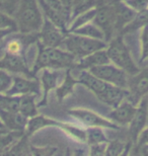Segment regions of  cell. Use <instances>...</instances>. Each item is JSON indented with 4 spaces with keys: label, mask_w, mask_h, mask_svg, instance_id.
I'll list each match as a JSON object with an SVG mask.
<instances>
[{
    "label": "cell",
    "mask_w": 148,
    "mask_h": 156,
    "mask_svg": "<svg viewBox=\"0 0 148 156\" xmlns=\"http://www.w3.org/2000/svg\"><path fill=\"white\" fill-rule=\"evenodd\" d=\"M0 30H12L18 32L15 18L4 12H0Z\"/></svg>",
    "instance_id": "obj_33"
},
{
    "label": "cell",
    "mask_w": 148,
    "mask_h": 156,
    "mask_svg": "<svg viewBox=\"0 0 148 156\" xmlns=\"http://www.w3.org/2000/svg\"><path fill=\"white\" fill-rule=\"evenodd\" d=\"M23 135L24 132H16V131H7L1 134L0 135V153L8 150Z\"/></svg>",
    "instance_id": "obj_28"
},
{
    "label": "cell",
    "mask_w": 148,
    "mask_h": 156,
    "mask_svg": "<svg viewBox=\"0 0 148 156\" xmlns=\"http://www.w3.org/2000/svg\"><path fill=\"white\" fill-rule=\"evenodd\" d=\"M65 156H72L71 155V150L69 148H67V151H66V155Z\"/></svg>",
    "instance_id": "obj_45"
},
{
    "label": "cell",
    "mask_w": 148,
    "mask_h": 156,
    "mask_svg": "<svg viewBox=\"0 0 148 156\" xmlns=\"http://www.w3.org/2000/svg\"><path fill=\"white\" fill-rule=\"evenodd\" d=\"M0 120L8 131L24 132L29 119L20 113H10L0 110Z\"/></svg>",
    "instance_id": "obj_18"
},
{
    "label": "cell",
    "mask_w": 148,
    "mask_h": 156,
    "mask_svg": "<svg viewBox=\"0 0 148 156\" xmlns=\"http://www.w3.org/2000/svg\"><path fill=\"white\" fill-rule=\"evenodd\" d=\"M27 156H33V155H31V152H29V153H27Z\"/></svg>",
    "instance_id": "obj_47"
},
{
    "label": "cell",
    "mask_w": 148,
    "mask_h": 156,
    "mask_svg": "<svg viewBox=\"0 0 148 156\" xmlns=\"http://www.w3.org/2000/svg\"><path fill=\"white\" fill-rule=\"evenodd\" d=\"M124 2L136 12L148 9V0H125Z\"/></svg>",
    "instance_id": "obj_36"
},
{
    "label": "cell",
    "mask_w": 148,
    "mask_h": 156,
    "mask_svg": "<svg viewBox=\"0 0 148 156\" xmlns=\"http://www.w3.org/2000/svg\"><path fill=\"white\" fill-rule=\"evenodd\" d=\"M106 146H108V143H100V144L90 145L89 156H106Z\"/></svg>",
    "instance_id": "obj_38"
},
{
    "label": "cell",
    "mask_w": 148,
    "mask_h": 156,
    "mask_svg": "<svg viewBox=\"0 0 148 156\" xmlns=\"http://www.w3.org/2000/svg\"><path fill=\"white\" fill-rule=\"evenodd\" d=\"M77 80L78 83L83 84L84 86H86L87 88L90 89L97 96V98L106 91V89L110 85V83L94 76L88 70H81V73L78 76Z\"/></svg>",
    "instance_id": "obj_16"
},
{
    "label": "cell",
    "mask_w": 148,
    "mask_h": 156,
    "mask_svg": "<svg viewBox=\"0 0 148 156\" xmlns=\"http://www.w3.org/2000/svg\"><path fill=\"white\" fill-rule=\"evenodd\" d=\"M131 141L124 143L120 140H114L108 143L106 156H128L132 147Z\"/></svg>",
    "instance_id": "obj_23"
},
{
    "label": "cell",
    "mask_w": 148,
    "mask_h": 156,
    "mask_svg": "<svg viewBox=\"0 0 148 156\" xmlns=\"http://www.w3.org/2000/svg\"><path fill=\"white\" fill-rule=\"evenodd\" d=\"M86 132V143L90 145L100 144V143H109V140L106 138L103 131V128L99 127H89L85 130Z\"/></svg>",
    "instance_id": "obj_29"
},
{
    "label": "cell",
    "mask_w": 148,
    "mask_h": 156,
    "mask_svg": "<svg viewBox=\"0 0 148 156\" xmlns=\"http://www.w3.org/2000/svg\"><path fill=\"white\" fill-rule=\"evenodd\" d=\"M146 146H148V145H146Z\"/></svg>",
    "instance_id": "obj_49"
},
{
    "label": "cell",
    "mask_w": 148,
    "mask_h": 156,
    "mask_svg": "<svg viewBox=\"0 0 148 156\" xmlns=\"http://www.w3.org/2000/svg\"><path fill=\"white\" fill-rule=\"evenodd\" d=\"M136 145L138 147H143V146L148 145V127H146L145 129L141 132L139 137H138Z\"/></svg>",
    "instance_id": "obj_40"
},
{
    "label": "cell",
    "mask_w": 148,
    "mask_h": 156,
    "mask_svg": "<svg viewBox=\"0 0 148 156\" xmlns=\"http://www.w3.org/2000/svg\"><path fill=\"white\" fill-rule=\"evenodd\" d=\"M12 33H15V32H14V30H0V40L4 39L5 37L9 36Z\"/></svg>",
    "instance_id": "obj_42"
},
{
    "label": "cell",
    "mask_w": 148,
    "mask_h": 156,
    "mask_svg": "<svg viewBox=\"0 0 148 156\" xmlns=\"http://www.w3.org/2000/svg\"><path fill=\"white\" fill-rule=\"evenodd\" d=\"M14 18L17 30L21 35L39 33L44 23V14L39 0H20Z\"/></svg>",
    "instance_id": "obj_2"
},
{
    "label": "cell",
    "mask_w": 148,
    "mask_h": 156,
    "mask_svg": "<svg viewBox=\"0 0 148 156\" xmlns=\"http://www.w3.org/2000/svg\"><path fill=\"white\" fill-rule=\"evenodd\" d=\"M136 110L137 105L126 98L118 107L114 108V110L110 113L109 118L117 125H129L136 113Z\"/></svg>",
    "instance_id": "obj_13"
},
{
    "label": "cell",
    "mask_w": 148,
    "mask_h": 156,
    "mask_svg": "<svg viewBox=\"0 0 148 156\" xmlns=\"http://www.w3.org/2000/svg\"><path fill=\"white\" fill-rule=\"evenodd\" d=\"M67 113L71 117L76 119L81 124L86 127H99L106 128V129H119V126L111 120L105 119L99 115L96 114L94 112H91L84 108H73L69 110Z\"/></svg>",
    "instance_id": "obj_7"
},
{
    "label": "cell",
    "mask_w": 148,
    "mask_h": 156,
    "mask_svg": "<svg viewBox=\"0 0 148 156\" xmlns=\"http://www.w3.org/2000/svg\"><path fill=\"white\" fill-rule=\"evenodd\" d=\"M20 0H0V12L13 16L17 11Z\"/></svg>",
    "instance_id": "obj_32"
},
{
    "label": "cell",
    "mask_w": 148,
    "mask_h": 156,
    "mask_svg": "<svg viewBox=\"0 0 148 156\" xmlns=\"http://www.w3.org/2000/svg\"><path fill=\"white\" fill-rule=\"evenodd\" d=\"M71 70L72 69H67L63 82L56 88V96L60 101H62L65 98L70 95L73 92L74 86L78 83V80L71 75Z\"/></svg>",
    "instance_id": "obj_21"
},
{
    "label": "cell",
    "mask_w": 148,
    "mask_h": 156,
    "mask_svg": "<svg viewBox=\"0 0 148 156\" xmlns=\"http://www.w3.org/2000/svg\"><path fill=\"white\" fill-rule=\"evenodd\" d=\"M39 3L41 9L43 11L44 17H46L47 20H49L51 23H54L56 27H58L64 34H68L69 23L67 20L59 11L55 10L54 8L51 7L45 0H39Z\"/></svg>",
    "instance_id": "obj_19"
},
{
    "label": "cell",
    "mask_w": 148,
    "mask_h": 156,
    "mask_svg": "<svg viewBox=\"0 0 148 156\" xmlns=\"http://www.w3.org/2000/svg\"><path fill=\"white\" fill-rule=\"evenodd\" d=\"M13 82V77L7 71L0 69V93H6Z\"/></svg>",
    "instance_id": "obj_35"
},
{
    "label": "cell",
    "mask_w": 148,
    "mask_h": 156,
    "mask_svg": "<svg viewBox=\"0 0 148 156\" xmlns=\"http://www.w3.org/2000/svg\"><path fill=\"white\" fill-rule=\"evenodd\" d=\"M142 156H148V146L142 147Z\"/></svg>",
    "instance_id": "obj_43"
},
{
    "label": "cell",
    "mask_w": 148,
    "mask_h": 156,
    "mask_svg": "<svg viewBox=\"0 0 148 156\" xmlns=\"http://www.w3.org/2000/svg\"><path fill=\"white\" fill-rule=\"evenodd\" d=\"M145 26H148V9L137 12L136 15H135V17L133 18V20L123 29V30L120 35L124 36L126 34L136 32V30H141Z\"/></svg>",
    "instance_id": "obj_24"
},
{
    "label": "cell",
    "mask_w": 148,
    "mask_h": 156,
    "mask_svg": "<svg viewBox=\"0 0 148 156\" xmlns=\"http://www.w3.org/2000/svg\"><path fill=\"white\" fill-rule=\"evenodd\" d=\"M61 122L52 120V119L46 118L45 116H42V115H37L33 118H30L29 121H27V127H26V131H24V134L29 137L31 135H33L34 133H36L37 131H39L43 128L46 127H61L62 126Z\"/></svg>",
    "instance_id": "obj_20"
},
{
    "label": "cell",
    "mask_w": 148,
    "mask_h": 156,
    "mask_svg": "<svg viewBox=\"0 0 148 156\" xmlns=\"http://www.w3.org/2000/svg\"><path fill=\"white\" fill-rule=\"evenodd\" d=\"M92 23L96 24L105 35V41L109 43L117 36L115 27V8L113 3H103L97 1L96 14Z\"/></svg>",
    "instance_id": "obj_5"
},
{
    "label": "cell",
    "mask_w": 148,
    "mask_h": 156,
    "mask_svg": "<svg viewBox=\"0 0 148 156\" xmlns=\"http://www.w3.org/2000/svg\"><path fill=\"white\" fill-rule=\"evenodd\" d=\"M96 5H97V0H73L71 21L77 15L83 13V12L89 10L91 8L96 7Z\"/></svg>",
    "instance_id": "obj_30"
},
{
    "label": "cell",
    "mask_w": 148,
    "mask_h": 156,
    "mask_svg": "<svg viewBox=\"0 0 148 156\" xmlns=\"http://www.w3.org/2000/svg\"><path fill=\"white\" fill-rule=\"evenodd\" d=\"M34 94L21 95L20 101V113L27 119L33 118L38 115V105L36 104Z\"/></svg>",
    "instance_id": "obj_22"
},
{
    "label": "cell",
    "mask_w": 148,
    "mask_h": 156,
    "mask_svg": "<svg viewBox=\"0 0 148 156\" xmlns=\"http://www.w3.org/2000/svg\"><path fill=\"white\" fill-rule=\"evenodd\" d=\"M1 50H2V47H0V51H1Z\"/></svg>",
    "instance_id": "obj_48"
},
{
    "label": "cell",
    "mask_w": 148,
    "mask_h": 156,
    "mask_svg": "<svg viewBox=\"0 0 148 156\" xmlns=\"http://www.w3.org/2000/svg\"><path fill=\"white\" fill-rule=\"evenodd\" d=\"M115 8V27L117 36L121 34L123 29L131 23L137 12L126 4L124 1L112 2Z\"/></svg>",
    "instance_id": "obj_14"
},
{
    "label": "cell",
    "mask_w": 148,
    "mask_h": 156,
    "mask_svg": "<svg viewBox=\"0 0 148 156\" xmlns=\"http://www.w3.org/2000/svg\"><path fill=\"white\" fill-rule=\"evenodd\" d=\"M140 44H141L140 61L144 62L145 60H148V26H145L141 29Z\"/></svg>",
    "instance_id": "obj_34"
},
{
    "label": "cell",
    "mask_w": 148,
    "mask_h": 156,
    "mask_svg": "<svg viewBox=\"0 0 148 156\" xmlns=\"http://www.w3.org/2000/svg\"><path fill=\"white\" fill-rule=\"evenodd\" d=\"M41 89H42L41 88V83L36 78H23L20 76H14L12 85L7 90L6 94L15 96L34 94L38 96L40 95Z\"/></svg>",
    "instance_id": "obj_11"
},
{
    "label": "cell",
    "mask_w": 148,
    "mask_h": 156,
    "mask_svg": "<svg viewBox=\"0 0 148 156\" xmlns=\"http://www.w3.org/2000/svg\"><path fill=\"white\" fill-rule=\"evenodd\" d=\"M73 156H82V151H81V150H76Z\"/></svg>",
    "instance_id": "obj_44"
},
{
    "label": "cell",
    "mask_w": 148,
    "mask_h": 156,
    "mask_svg": "<svg viewBox=\"0 0 148 156\" xmlns=\"http://www.w3.org/2000/svg\"><path fill=\"white\" fill-rule=\"evenodd\" d=\"M66 34H64L58 27L51 23L49 20L44 17V23L42 29L38 33V41L45 47L58 48L62 46Z\"/></svg>",
    "instance_id": "obj_10"
},
{
    "label": "cell",
    "mask_w": 148,
    "mask_h": 156,
    "mask_svg": "<svg viewBox=\"0 0 148 156\" xmlns=\"http://www.w3.org/2000/svg\"><path fill=\"white\" fill-rule=\"evenodd\" d=\"M55 147H44V148H39V147H31L30 152L33 156H53L56 152Z\"/></svg>",
    "instance_id": "obj_37"
},
{
    "label": "cell",
    "mask_w": 148,
    "mask_h": 156,
    "mask_svg": "<svg viewBox=\"0 0 148 156\" xmlns=\"http://www.w3.org/2000/svg\"><path fill=\"white\" fill-rule=\"evenodd\" d=\"M20 96L0 93V110L10 113H20Z\"/></svg>",
    "instance_id": "obj_26"
},
{
    "label": "cell",
    "mask_w": 148,
    "mask_h": 156,
    "mask_svg": "<svg viewBox=\"0 0 148 156\" xmlns=\"http://www.w3.org/2000/svg\"><path fill=\"white\" fill-rule=\"evenodd\" d=\"M148 119V98L147 96L141 99L137 105V110L135 113L131 123L129 124V135H130V141L133 144H136L138 137L141 132L146 128Z\"/></svg>",
    "instance_id": "obj_9"
},
{
    "label": "cell",
    "mask_w": 148,
    "mask_h": 156,
    "mask_svg": "<svg viewBox=\"0 0 148 156\" xmlns=\"http://www.w3.org/2000/svg\"><path fill=\"white\" fill-rule=\"evenodd\" d=\"M38 56L33 67V73L43 69H73L76 67L77 59L67 51L58 48L45 47L38 41Z\"/></svg>",
    "instance_id": "obj_1"
},
{
    "label": "cell",
    "mask_w": 148,
    "mask_h": 156,
    "mask_svg": "<svg viewBox=\"0 0 148 156\" xmlns=\"http://www.w3.org/2000/svg\"><path fill=\"white\" fill-rule=\"evenodd\" d=\"M63 130H65L69 135H71L74 139L78 140L79 142L86 143V132L85 130H82L78 127H75L71 124H65L63 123L62 126L60 127Z\"/></svg>",
    "instance_id": "obj_31"
},
{
    "label": "cell",
    "mask_w": 148,
    "mask_h": 156,
    "mask_svg": "<svg viewBox=\"0 0 148 156\" xmlns=\"http://www.w3.org/2000/svg\"><path fill=\"white\" fill-rule=\"evenodd\" d=\"M96 14V7L91 8V9H89V10L83 12V13H80L79 15H77L74 20H72L70 24H69L68 33L73 32L74 30H76V29H78V27L84 26V24L92 23Z\"/></svg>",
    "instance_id": "obj_27"
},
{
    "label": "cell",
    "mask_w": 148,
    "mask_h": 156,
    "mask_svg": "<svg viewBox=\"0 0 148 156\" xmlns=\"http://www.w3.org/2000/svg\"><path fill=\"white\" fill-rule=\"evenodd\" d=\"M63 6L68 12H70L72 15V5H73V0H60Z\"/></svg>",
    "instance_id": "obj_41"
},
{
    "label": "cell",
    "mask_w": 148,
    "mask_h": 156,
    "mask_svg": "<svg viewBox=\"0 0 148 156\" xmlns=\"http://www.w3.org/2000/svg\"><path fill=\"white\" fill-rule=\"evenodd\" d=\"M110 63H111V61H110L106 50L103 49L94 52L90 55H87L81 59H78L75 68L80 70H89L90 68Z\"/></svg>",
    "instance_id": "obj_17"
},
{
    "label": "cell",
    "mask_w": 148,
    "mask_h": 156,
    "mask_svg": "<svg viewBox=\"0 0 148 156\" xmlns=\"http://www.w3.org/2000/svg\"><path fill=\"white\" fill-rule=\"evenodd\" d=\"M129 95L127 99L138 105L140 101L148 93V68L140 70L136 75L130 76L128 81Z\"/></svg>",
    "instance_id": "obj_8"
},
{
    "label": "cell",
    "mask_w": 148,
    "mask_h": 156,
    "mask_svg": "<svg viewBox=\"0 0 148 156\" xmlns=\"http://www.w3.org/2000/svg\"><path fill=\"white\" fill-rule=\"evenodd\" d=\"M61 75V72L59 70L55 69H43L42 75H41V88H43V98L41 101L38 104V107L45 105L47 104L48 94L51 90L57 88L59 77Z\"/></svg>",
    "instance_id": "obj_15"
},
{
    "label": "cell",
    "mask_w": 148,
    "mask_h": 156,
    "mask_svg": "<svg viewBox=\"0 0 148 156\" xmlns=\"http://www.w3.org/2000/svg\"><path fill=\"white\" fill-rule=\"evenodd\" d=\"M106 50L112 64L121 68L130 76L139 73L140 69L132 59L130 51L123 40V36L118 35L114 37L109 42Z\"/></svg>",
    "instance_id": "obj_3"
},
{
    "label": "cell",
    "mask_w": 148,
    "mask_h": 156,
    "mask_svg": "<svg viewBox=\"0 0 148 156\" xmlns=\"http://www.w3.org/2000/svg\"><path fill=\"white\" fill-rule=\"evenodd\" d=\"M88 71L94 76L106 81V82L128 89L129 75L124 70L115 66L114 64L110 63L106 65H100V66L90 68Z\"/></svg>",
    "instance_id": "obj_6"
},
{
    "label": "cell",
    "mask_w": 148,
    "mask_h": 156,
    "mask_svg": "<svg viewBox=\"0 0 148 156\" xmlns=\"http://www.w3.org/2000/svg\"><path fill=\"white\" fill-rule=\"evenodd\" d=\"M21 48H23V44L17 40L10 41V42L7 44V46H6L7 52L10 53V54H14V55H20Z\"/></svg>",
    "instance_id": "obj_39"
},
{
    "label": "cell",
    "mask_w": 148,
    "mask_h": 156,
    "mask_svg": "<svg viewBox=\"0 0 148 156\" xmlns=\"http://www.w3.org/2000/svg\"><path fill=\"white\" fill-rule=\"evenodd\" d=\"M0 69L5 71H10V72L23 74L29 78H36V75L33 73L23 57L20 55L10 54L6 52L3 58L0 60Z\"/></svg>",
    "instance_id": "obj_12"
},
{
    "label": "cell",
    "mask_w": 148,
    "mask_h": 156,
    "mask_svg": "<svg viewBox=\"0 0 148 156\" xmlns=\"http://www.w3.org/2000/svg\"><path fill=\"white\" fill-rule=\"evenodd\" d=\"M71 33L76 34V35L87 37V38L105 41V35H103V30H100L96 24H94L93 23H89L87 24H84V26L78 27V29L74 30L73 32H71Z\"/></svg>",
    "instance_id": "obj_25"
},
{
    "label": "cell",
    "mask_w": 148,
    "mask_h": 156,
    "mask_svg": "<svg viewBox=\"0 0 148 156\" xmlns=\"http://www.w3.org/2000/svg\"><path fill=\"white\" fill-rule=\"evenodd\" d=\"M0 129H6V128L4 127V125H3V123H2V121L0 120Z\"/></svg>",
    "instance_id": "obj_46"
},
{
    "label": "cell",
    "mask_w": 148,
    "mask_h": 156,
    "mask_svg": "<svg viewBox=\"0 0 148 156\" xmlns=\"http://www.w3.org/2000/svg\"><path fill=\"white\" fill-rule=\"evenodd\" d=\"M62 45L65 46L66 51L78 60L99 50L106 49L108 43L103 40L91 39L73 33H68L66 34Z\"/></svg>",
    "instance_id": "obj_4"
}]
</instances>
